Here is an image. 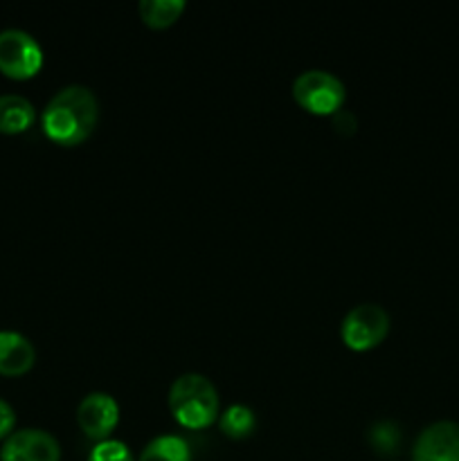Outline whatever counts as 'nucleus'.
<instances>
[{"label": "nucleus", "mask_w": 459, "mask_h": 461, "mask_svg": "<svg viewBox=\"0 0 459 461\" xmlns=\"http://www.w3.org/2000/svg\"><path fill=\"white\" fill-rule=\"evenodd\" d=\"M76 421L86 437L104 441L120 421V405L106 392H90L76 408Z\"/></svg>", "instance_id": "7"}, {"label": "nucleus", "mask_w": 459, "mask_h": 461, "mask_svg": "<svg viewBox=\"0 0 459 461\" xmlns=\"http://www.w3.org/2000/svg\"><path fill=\"white\" fill-rule=\"evenodd\" d=\"M34 360L36 351L30 338L18 331H9V329L0 331V374L21 376V374L30 372Z\"/></svg>", "instance_id": "9"}, {"label": "nucleus", "mask_w": 459, "mask_h": 461, "mask_svg": "<svg viewBox=\"0 0 459 461\" xmlns=\"http://www.w3.org/2000/svg\"><path fill=\"white\" fill-rule=\"evenodd\" d=\"M16 426V412L4 399H0V439H7Z\"/></svg>", "instance_id": "15"}, {"label": "nucleus", "mask_w": 459, "mask_h": 461, "mask_svg": "<svg viewBox=\"0 0 459 461\" xmlns=\"http://www.w3.org/2000/svg\"><path fill=\"white\" fill-rule=\"evenodd\" d=\"M169 408L180 426L207 428L219 417V392L202 374H183L169 387Z\"/></svg>", "instance_id": "2"}, {"label": "nucleus", "mask_w": 459, "mask_h": 461, "mask_svg": "<svg viewBox=\"0 0 459 461\" xmlns=\"http://www.w3.org/2000/svg\"><path fill=\"white\" fill-rule=\"evenodd\" d=\"M184 9V0H142L138 12L142 21L151 27H169L180 18Z\"/></svg>", "instance_id": "12"}, {"label": "nucleus", "mask_w": 459, "mask_h": 461, "mask_svg": "<svg viewBox=\"0 0 459 461\" xmlns=\"http://www.w3.org/2000/svg\"><path fill=\"white\" fill-rule=\"evenodd\" d=\"M43 66L39 41L25 30L7 27L0 32V72L12 79H30Z\"/></svg>", "instance_id": "5"}, {"label": "nucleus", "mask_w": 459, "mask_h": 461, "mask_svg": "<svg viewBox=\"0 0 459 461\" xmlns=\"http://www.w3.org/2000/svg\"><path fill=\"white\" fill-rule=\"evenodd\" d=\"M219 423H220V430H223L228 437H232V439H243V437H248L252 430H255L256 419H255V412H252L248 405L234 403L220 414Z\"/></svg>", "instance_id": "13"}, {"label": "nucleus", "mask_w": 459, "mask_h": 461, "mask_svg": "<svg viewBox=\"0 0 459 461\" xmlns=\"http://www.w3.org/2000/svg\"><path fill=\"white\" fill-rule=\"evenodd\" d=\"M88 461H135L129 446L117 439H104L90 450Z\"/></svg>", "instance_id": "14"}, {"label": "nucleus", "mask_w": 459, "mask_h": 461, "mask_svg": "<svg viewBox=\"0 0 459 461\" xmlns=\"http://www.w3.org/2000/svg\"><path fill=\"white\" fill-rule=\"evenodd\" d=\"M412 461H459V423L436 421L414 441Z\"/></svg>", "instance_id": "8"}, {"label": "nucleus", "mask_w": 459, "mask_h": 461, "mask_svg": "<svg viewBox=\"0 0 459 461\" xmlns=\"http://www.w3.org/2000/svg\"><path fill=\"white\" fill-rule=\"evenodd\" d=\"M374 444H378L381 439L387 441V450L394 448L396 441H399V432H396V428L392 426V423H381V426L374 428Z\"/></svg>", "instance_id": "16"}, {"label": "nucleus", "mask_w": 459, "mask_h": 461, "mask_svg": "<svg viewBox=\"0 0 459 461\" xmlns=\"http://www.w3.org/2000/svg\"><path fill=\"white\" fill-rule=\"evenodd\" d=\"M387 333H390V315L382 306L372 302L354 306L340 324L342 342L354 351H367L381 345Z\"/></svg>", "instance_id": "4"}, {"label": "nucleus", "mask_w": 459, "mask_h": 461, "mask_svg": "<svg viewBox=\"0 0 459 461\" xmlns=\"http://www.w3.org/2000/svg\"><path fill=\"white\" fill-rule=\"evenodd\" d=\"M34 104L22 95H0V133H22L34 122Z\"/></svg>", "instance_id": "10"}, {"label": "nucleus", "mask_w": 459, "mask_h": 461, "mask_svg": "<svg viewBox=\"0 0 459 461\" xmlns=\"http://www.w3.org/2000/svg\"><path fill=\"white\" fill-rule=\"evenodd\" d=\"M292 97L315 115H333L345 102V84L327 70H306L292 81Z\"/></svg>", "instance_id": "3"}, {"label": "nucleus", "mask_w": 459, "mask_h": 461, "mask_svg": "<svg viewBox=\"0 0 459 461\" xmlns=\"http://www.w3.org/2000/svg\"><path fill=\"white\" fill-rule=\"evenodd\" d=\"M61 446L40 428H22L12 432L0 448V461H58Z\"/></svg>", "instance_id": "6"}, {"label": "nucleus", "mask_w": 459, "mask_h": 461, "mask_svg": "<svg viewBox=\"0 0 459 461\" xmlns=\"http://www.w3.org/2000/svg\"><path fill=\"white\" fill-rule=\"evenodd\" d=\"M99 120L97 97L90 88L72 84L54 93L43 111V131L50 140L63 147L90 138Z\"/></svg>", "instance_id": "1"}, {"label": "nucleus", "mask_w": 459, "mask_h": 461, "mask_svg": "<svg viewBox=\"0 0 459 461\" xmlns=\"http://www.w3.org/2000/svg\"><path fill=\"white\" fill-rule=\"evenodd\" d=\"M138 461H192V450L183 437L162 435L144 446Z\"/></svg>", "instance_id": "11"}]
</instances>
